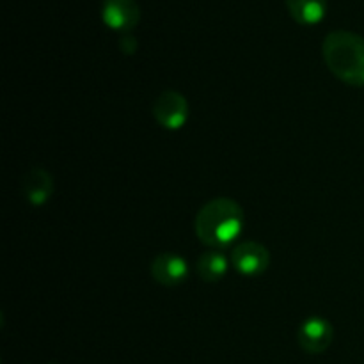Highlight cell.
I'll use <instances>...</instances> for the list:
<instances>
[{"instance_id":"1","label":"cell","mask_w":364,"mask_h":364,"mask_svg":"<svg viewBox=\"0 0 364 364\" xmlns=\"http://www.w3.org/2000/svg\"><path fill=\"white\" fill-rule=\"evenodd\" d=\"M196 235L210 247H228L244 230V210L230 198H215L196 215Z\"/></svg>"},{"instance_id":"2","label":"cell","mask_w":364,"mask_h":364,"mask_svg":"<svg viewBox=\"0 0 364 364\" xmlns=\"http://www.w3.org/2000/svg\"><path fill=\"white\" fill-rule=\"evenodd\" d=\"M322 55L334 77L364 87V38L348 31L331 32L323 39Z\"/></svg>"},{"instance_id":"3","label":"cell","mask_w":364,"mask_h":364,"mask_svg":"<svg viewBox=\"0 0 364 364\" xmlns=\"http://www.w3.org/2000/svg\"><path fill=\"white\" fill-rule=\"evenodd\" d=\"M153 116L166 130H180L188 119L187 98L178 91H164L153 103Z\"/></svg>"},{"instance_id":"4","label":"cell","mask_w":364,"mask_h":364,"mask_svg":"<svg viewBox=\"0 0 364 364\" xmlns=\"http://www.w3.org/2000/svg\"><path fill=\"white\" fill-rule=\"evenodd\" d=\"M231 265L242 276H259L270 265V252L259 242H242L231 252Z\"/></svg>"},{"instance_id":"5","label":"cell","mask_w":364,"mask_h":364,"mask_svg":"<svg viewBox=\"0 0 364 364\" xmlns=\"http://www.w3.org/2000/svg\"><path fill=\"white\" fill-rule=\"evenodd\" d=\"M334 338L333 326L322 316H309L297 331V341L308 354H322L331 347Z\"/></svg>"},{"instance_id":"6","label":"cell","mask_w":364,"mask_h":364,"mask_svg":"<svg viewBox=\"0 0 364 364\" xmlns=\"http://www.w3.org/2000/svg\"><path fill=\"white\" fill-rule=\"evenodd\" d=\"M102 18L107 27L128 32L141 20V7L135 0H103Z\"/></svg>"},{"instance_id":"7","label":"cell","mask_w":364,"mask_h":364,"mask_svg":"<svg viewBox=\"0 0 364 364\" xmlns=\"http://www.w3.org/2000/svg\"><path fill=\"white\" fill-rule=\"evenodd\" d=\"M151 276L162 287H178L188 277V263L176 252H162L151 262Z\"/></svg>"},{"instance_id":"8","label":"cell","mask_w":364,"mask_h":364,"mask_svg":"<svg viewBox=\"0 0 364 364\" xmlns=\"http://www.w3.org/2000/svg\"><path fill=\"white\" fill-rule=\"evenodd\" d=\"M53 194L52 174L46 169L36 167L23 178V196L32 206H43L50 201Z\"/></svg>"},{"instance_id":"9","label":"cell","mask_w":364,"mask_h":364,"mask_svg":"<svg viewBox=\"0 0 364 364\" xmlns=\"http://www.w3.org/2000/svg\"><path fill=\"white\" fill-rule=\"evenodd\" d=\"M291 18L301 25H315L327 14V0H287Z\"/></svg>"},{"instance_id":"10","label":"cell","mask_w":364,"mask_h":364,"mask_svg":"<svg viewBox=\"0 0 364 364\" xmlns=\"http://www.w3.org/2000/svg\"><path fill=\"white\" fill-rule=\"evenodd\" d=\"M230 269V259L220 251H208L199 256L198 274L205 283H217L223 279Z\"/></svg>"},{"instance_id":"11","label":"cell","mask_w":364,"mask_h":364,"mask_svg":"<svg viewBox=\"0 0 364 364\" xmlns=\"http://www.w3.org/2000/svg\"><path fill=\"white\" fill-rule=\"evenodd\" d=\"M119 48L124 55H134L135 50H137V39H135V36H132L130 32H123V36L119 38Z\"/></svg>"}]
</instances>
